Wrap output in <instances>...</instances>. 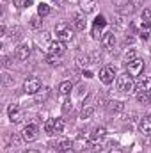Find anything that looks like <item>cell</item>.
Instances as JSON below:
<instances>
[{
	"label": "cell",
	"mask_w": 151,
	"mask_h": 153,
	"mask_svg": "<svg viewBox=\"0 0 151 153\" xmlns=\"http://www.w3.org/2000/svg\"><path fill=\"white\" fill-rule=\"evenodd\" d=\"M52 2H53L55 5H62V4H64V0H52Z\"/></svg>",
	"instance_id": "cell-34"
},
{
	"label": "cell",
	"mask_w": 151,
	"mask_h": 153,
	"mask_svg": "<svg viewBox=\"0 0 151 153\" xmlns=\"http://www.w3.org/2000/svg\"><path fill=\"white\" fill-rule=\"evenodd\" d=\"M7 112H9V119H11L13 123H20V121H21V112H20V109H18V105H16V103L9 105Z\"/></svg>",
	"instance_id": "cell-12"
},
{
	"label": "cell",
	"mask_w": 151,
	"mask_h": 153,
	"mask_svg": "<svg viewBox=\"0 0 151 153\" xmlns=\"http://www.w3.org/2000/svg\"><path fill=\"white\" fill-rule=\"evenodd\" d=\"M46 62H48V64H61V55L48 53V55H46Z\"/></svg>",
	"instance_id": "cell-25"
},
{
	"label": "cell",
	"mask_w": 151,
	"mask_h": 153,
	"mask_svg": "<svg viewBox=\"0 0 151 153\" xmlns=\"http://www.w3.org/2000/svg\"><path fill=\"white\" fill-rule=\"evenodd\" d=\"M71 146H73V143H71L70 139H61V141L57 143V150H59V152H68Z\"/></svg>",
	"instance_id": "cell-17"
},
{
	"label": "cell",
	"mask_w": 151,
	"mask_h": 153,
	"mask_svg": "<svg viewBox=\"0 0 151 153\" xmlns=\"http://www.w3.org/2000/svg\"><path fill=\"white\" fill-rule=\"evenodd\" d=\"M124 107H123V103L121 102H109V111L110 112H121Z\"/></svg>",
	"instance_id": "cell-24"
},
{
	"label": "cell",
	"mask_w": 151,
	"mask_h": 153,
	"mask_svg": "<svg viewBox=\"0 0 151 153\" xmlns=\"http://www.w3.org/2000/svg\"><path fill=\"white\" fill-rule=\"evenodd\" d=\"M139 130L142 135H151V116H146L139 123Z\"/></svg>",
	"instance_id": "cell-11"
},
{
	"label": "cell",
	"mask_w": 151,
	"mask_h": 153,
	"mask_svg": "<svg viewBox=\"0 0 151 153\" xmlns=\"http://www.w3.org/2000/svg\"><path fill=\"white\" fill-rule=\"evenodd\" d=\"M115 87H117V91H121V93H132V91L135 89L133 76H130L128 73L117 76V80H115Z\"/></svg>",
	"instance_id": "cell-1"
},
{
	"label": "cell",
	"mask_w": 151,
	"mask_h": 153,
	"mask_svg": "<svg viewBox=\"0 0 151 153\" xmlns=\"http://www.w3.org/2000/svg\"><path fill=\"white\" fill-rule=\"evenodd\" d=\"M73 25H75L76 30H84L85 29V16L84 14H73Z\"/></svg>",
	"instance_id": "cell-14"
},
{
	"label": "cell",
	"mask_w": 151,
	"mask_h": 153,
	"mask_svg": "<svg viewBox=\"0 0 151 153\" xmlns=\"http://www.w3.org/2000/svg\"><path fill=\"white\" fill-rule=\"evenodd\" d=\"M13 4H14V7H27V4H29V0H13Z\"/></svg>",
	"instance_id": "cell-31"
},
{
	"label": "cell",
	"mask_w": 151,
	"mask_h": 153,
	"mask_svg": "<svg viewBox=\"0 0 151 153\" xmlns=\"http://www.w3.org/2000/svg\"><path fill=\"white\" fill-rule=\"evenodd\" d=\"M50 11H52V9H50V5H48V4H44V2H41V4L38 5V14L41 16V18L48 16V14H50Z\"/></svg>",
	"instance_id": "cell-18"
},
{
	"label": "cell",
	"mask_w": 151,
	"mask_h": 153,
	"mask_svg": "<svg viewBox=\"0 0 151 153\" xmlns=\"http://www.w3.org/2000/svg\"><path fill=\"white\" fill-rule=\"evenodd\" d=\"M25 153H39V152H36V150H29V152H25Z\"/></svg>",
	"instance_id": "cell-37"
},
{
	"label": "cell",
	"mask_w": 151,
	"mask_h": 153,
	"mask_svg": "<svg viewBox=\"0 0 151 153\" xmlns=\"http://www.w3.org/2000/svg\"><path fill=\"white\" fill-rule=\"evenodd\" d=\"M89 62H91V59H89L87 55H85V57H84V55H82V57H76V66H78V68H85Z\"/></svg>",
	"instance_id": "cell-26"
},
{
	"label": "cell",
	"mask_w": 151,
	"mask_h": 153,
	"mask_svg": "<svg viewBox=\"0 0 151 153\" xmlns=\"http://www.w3.org/2000/svg\"><path fill=\"white\" fill-rule=\"evenodd\" d=\"M71 91H73V84H71V82H68V80H66V82H62V84L59 85V93H61L62 96H68Z\"/></svg>",
	"instance_id": "cell-16"
},
{
	"label": "cell",
	"mask_w": 151,
	"mask_h": 153,
	"mask_svg": "<svg viewBox=\"0 0 151 153\" xmlns=\"http://www.w3.org/2000/svg\"><path fill=\"white\" fill-rule=\"evenodd\" d=\"M114 76H115V70L112 66H105L100 70V80L105 84V85H110L114 82Z\"/></svg>",
	"instance_id": "cell-5"
},
{
	"label": "cell",
	"mask_w": 151,
	"mask_h": 153,
	"mask_svg": "<svg viewBox=\"0 0 151 153\" xmlns=\"http://www.w3.org/2000/svg\"><path fill=\"white\" fill-rule=\"evenodd\" d=\"M66 52V43H62V41H52L50 43V46H48V53H55V55H62Z\"/></svg>",
	"instance_id": "cell-9"
},
{
	"label": "cell",
	"mask_w": 151,
	"mask_h": 153,
	"mask_svg": "<svg viewBox=\"0 0 151 153\" xmlns=\"http://www.w3.org/2000/svg\"><path fill=\"white\" fill-rule=\"evenodd\" d=\"M80 9H82L85 14L93 13V11L96 9V0H80Z\"/></svg>",
	"instance_id": "cell-13"
},
{
	"label": "cell",
	"mask_w": 151,
	"mask_h": 153,
	"mask_svg": "<svg viewBox=\"0 0 151 153\" xmlns=\"http://www.w3.org/2000/svg\"><path fill=\"white\" fill-rule=\"evenodd\" d=\"M23 91L27 94H38L41 91V80L38 76H29L25 82H23Z\"/></svg>",
	"instance_id": "cell-3"
},
{
	"label": "cell",
	"mask_w": 151,
	"mask_h": 153,
	"mask_svg": "<svg viewBox=\"0 0 151 153\" xmlns=\"http://www.w3.org/2000/svg\"><path fill=\"white\" fill-rule=\"evenodd\" d=\"M38 126L36 125H27L25 128H23V132H21V139L23 141H27V143H32V141H36L38 139Z\"/></svg>",
	"instance_id": "cell-6"
},
{
	"label": "cell",
	"mask_w": 151,
	"mask_h": 153,
	"mask_svg": "<svg viewBox=\"0 0 151 153\" xmlns=\"http://www.w3.org/2000/svg\"><path fill=\"white\" fill-rule=\"evenodd\" d=\"M93 25H96V27H101V29H105L107 27V20H105V16H96L94 18V23Z\"/></svg>",
	"instance_id": "cell-27"
},
{
	"label": "cell",
	"mask_w": 151,
	"mask_h": 153,
	"mask_svg": "<svg viewBox=\"0 0 151 153\" xmlns=\"http://www.w3.org/2000/svg\"><path fill=\"white\" fill-rule=\"evenodd\" d=\"M101 43H103L107 48H114V45H115V36H114V32H105Z\"/></svg>",
	"instance_id": "cell-15"
},
{
	"label": "cell",
	"mask_w": 151,
	"mask_h": 153,
	"mask_svg": "<svg viewBox=\"0 0 151 153\" xmlns=\"http://www.w3.org/2000/svg\"><path fill=\"white\" fill-rule=\"evenodd\" d=\"M93 114H94V105H84V109L80 112V117L82 119H87V117H91Z\"/></svg>",
	"instance_id": "cell-19"
},
{
	"label": "cell",
	"mask_w": 151,
	"mask_h": 153,
	"mask_svg": "<svg viewBox=\"0 0 151 153\" xmlns=\"http://www.w3.org/2000/svg\"><path fill=\"white\" fill-rule=\"evenodd\" d=\"M137 93H146L151 96V78L150 76H142L139 82H137Z\"/></svg>",
	"instance_id": "cell-8"
},
{
	"label": "cell",
	"mask_w": 151,
	"mask_h": 153,
	"mask_svg": "<svg viewBox=\"0 0 151 153\" xmlns=\"http://www.w3.org/2000/svg\"><path fill=\"white\" fill-rule=\"evenodd\" d=\"M109 153H123V152H121L119 148H112V150H110V152H109Z\"/></svg>",
	"instance_id": "cell-35"
},
{
	"label": "cell",
	"mask_w": 151,
	"mask_h": 153,
	"mask_svg": "<svg viewBox=\"0 0 151 153\" xmlns=\"http://www.w3.org/2000/svg\"><path fill=\"white\" fill-rule=\"evenodd\" d=\"M30 57V45H18L16 48V59L18 61H27Z\"/></svg>",
	"instance_id": "cell-10"
},
{
	"label": "cell",
	"mask_w": 151,
	"mask_h": 153,
	"mask_svg": "<svg viewBox=\"0 0 151 153\" xmlns=\"http://www.w3.org/2000/svg\"><path fill=\"white\" fill-rule=\"evenodd\" d=\"M137 100H139V102H148V100H150V94H146V93H137Z\"/></svg>",
	"instance_id": "cell-32"
},
{
	"label": "cell",
	"mask_w": 151,
	"mask_h": 153,
	"mask_svg": "<svg viewBox=\"0 0 151 153\" xmlns=\"http://www.w3.org/2000/svg\"><path fill=\"white\" fill-rule=\"evenodd\" d=\"M84 75L87 76V78H91V76H93V73H91V71H84Z\"/></svg>",
	"instance_id": "cell-36"
},
{
	"label": "cell",
	"mask_w": 151,
	"mask_h": 153,
	"mask_svg": "<svg viewBox=\"0 0 151 153\" xmlns=\"http://www.w3.org/2000/svg\"><path fill=\"white\" fill-rule=\"evenodd\" d=\"M48 96H50V89L43 87V91H39L36 94V102H44V100H48Z\"/></svg>",
	"instance_id": "cell-20"
},
{
	"label": "cell",
	"mask_w": 151,
	"mask_h": 153,
	"mask_svg": "<svg viewBox=\"0 0 151 153\" xmlns=\"http://www.w3.org/2000/svg\"><path fill=\"white\" fill-rule=\"evenodd\" d=\"M41 25H43V20H41V16H34V18H32V20H30V27H32V29H39V27H41Z\"/></svg>",
	"instance_id": "cell-29"
},
{
	"label": "cell",
	"mask_w": 151,
	"mask_h": 153,
	"mask_svg": "<svg viewBox=\"0 0 151 153\" xmlns=\"http://www.w3.org/2000/svg\"><path fill=\"white\" fill-rule=\"evenodd\" d=\"M105 134H107V130H105V126H98V128H94L91 134H89V143H100V141H103L105 139Z\"/></svg>",
	"instance_id": "cell-7"
},
{
	"label": "cell",
	"mask_w": 151,
	"mask_h": 153,
	"mask_svg": "<svg viewBox=\"0 0 151 153\" xmlns=\"http://www.w3.org/2000/svg\"><path fill=\"white\" fill-rule=\"evenodd\" d=\"M112 4L115 7H119V9H123L124 5H130V0H112Z\"/></svg>",
	"instance_id": "cell-30"
},
{
	"label": "cell",
	"mask_w": 151,
	"mask_h": 153,
	"mask_svg": "<svg viewBox=\"0 0 151 153\" xmlns=\"http://www.w3.org/2000/svg\"><path fill=\"white\" fill-rule=\"evenodd\" d=\"M126 71H128V75L130 76H139L142 75V71H144V61L142 59H135V61H130L128 64H126Z\"/></svg>",
	"instance_id": "cell-4"
},
{
	"label": "cell",
	"mask_w": 151,
	"mask_h": 153,
	"mask_svg": "<svg viewBox=\"0 0 151 153\" xmlns=\"http://www.w3.org/2000/svg\"><path fill=\"white\" fill-rule=\"evenodd\" d=\"M55 34H57V39L62 41V43H68L73 39V30L68 23H57L55 25Z\"/></svg>",
	"instance_id": "cell-2"
},
{
	"label": "cell",
	"mask_w": 151,
	"mask_h": 153,
	"mask_svg": "<svg viewBox=\"0 0 151 153\" xmlns=\"http://www.w3.org/2000/svg\"><path fill=\"white\" fill-rule=\"evenodd\" d=\"M142 18H144V22H151V9H144L142 11Z\"/></svg>",
	"instance_id": "cell-33"
},
{
	"label": "cell",
	"mask_w": 151,
	"mask_h": 153,
	"mask_svg": "<svg viewBox=\"0 0 151 153\" xmlns=\"http://www.w3.org/2000/svg\"><path fill=\"white\" fill-rule=\"evenodd\" d=\"M103 29L101 27H96V25H93V39H96V41H101L103 39Z\"/></svg>",
	"instance_id": "cell-22"
},
{
	"label": "cell",
	"mask_w": 151,
	"mask_h": 153,
	"mask_svg": "<svg viewBox=\"0 0 151 153\" xmlns=\"http://www.w3.org/2000/svg\"><path fill=\"white\" fill-rule=\"evenodd\" d=\"M135 59H137V50H135V48H130V50L124 52V61H126V62L135 61Z\"/></svg>",
	"instance_id": "cell-23"
},
{
	"label": "cell",
	"mask_w": 151,
	"mask_h": 153,
	"mask_svg": "<svg viewBox=\"0 0 151 153\" xmlns=\"http://www.w3.org/2000/svg\"><path fill=\"white\" fill-rule=\"evenodd\" d=\"M62 130H64V119L57 117L55 119V134H62Z\"/></svg>",
	"instance_id": "cell-28"
},
{
	"label": "cell",
	"mask_w": 151,
	"mask_h": 153,
	"mask_svg": "<svg viewBox=\"0 0 151 153\" xmlns=\"http://www.w3.org/2000/svg\"><path fill=\"white\" fill-rule=\"evenodd\" d=\"M44 132L50 134V135L55 134V119H48V121L44 123Z\"/></svg>",
	"instance_id": "cell-21"
}]
</instances>
